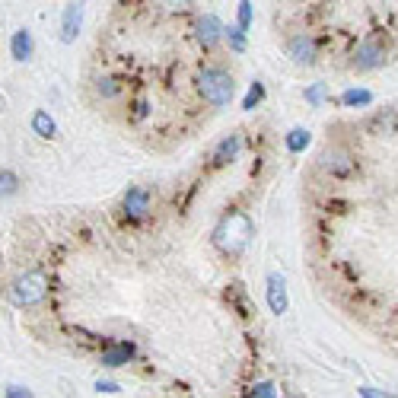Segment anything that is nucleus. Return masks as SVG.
Listing matches in <instances>:
<instances>
[{
	"mask_svg": "<svg viewBox=\"0 0 398 398\" xmlns=\"http://www.w3.org/2000/svg\"><path fill=\"white\" fill-rule=\"evenodd\" d=\"M252 217L243 214V210H230V214L220 217V223L214 226V245L223 252V255H239L245 245L252 243Z\"/></svg>",
	"mask_w": 398,
	"mask_h": 398,
	"instance_id": "nucleus-1",
	"label": "nucleus"
},
{
	"mask_svg": "<svg viewBox=\"0 0 398 398\" xmlns=\"http://www.w3.org/2000/svg\"><path fill=\"white\" fill-rule=\"evenodd\" d=\"M198 93H201L210 106H230L233 93H236V83H233V77L223 67H204V71L198 73Z\"/></svg>",
	"mask_w": 398,
	"mask_h": 398,
	"instance_id": "nucleus-2",
	"label": "nucleus"
},
{
	"mask_svg": "<svg viewBox=\"0 0 398 398\" xmlns=\"http://www.w3.org/2000/svg\"><path fill=\"white\" fill-rule=\"evenodd\" d=\"M48 287H51V280L45 271H26L10 284V300L16 306H36L48 297Z\"/></svg>",
	"mask_w": 398,
	"mask_h": 398,
	"instance_id": "nucleus-3",
	"label": "nucleus"
},
{
	"mask_svg": "<svg viewBox=\"0 0 398 398\" xmlns=\"http://www.w3.org/2000/svg\"><path fill=\"white\" fill-rule=\"evenodd\" d=\"M382 61H386V48H382L379 39H367L354 54L357 71H373V67H379Z\"/></svg>",
	"mask_w": 398,
	"mask_h": 398,
	"instance_id": "nucleus-4",
	"label": "nucleus"
},
{
	"mask_svg": "<svg viewBox=\"0 0 398 398\" xmlns=\"http://www.w3.org/2000/svg\"><path fill=\"white\" fill-rule=\"evenodd\" d=\"M287 306H290V297H287L284 274H271V277H267V310L274 315H284Z\"/></svg>",
	"mask_w": 398,
	"mask_h": 398,
	"instance_id": "nucleus-5",
	"label": "nucleus"
},
{
	"mask_svg": "<svg viewBox=\"0 0 398 398\" xmlns=\"http://www.w3.org/2000/svg\"><path fill=\"white\" fill-rule=\"evenodd\" d=\"M319 166L325 169V173H332V175H347L354 169V156L347 153V150L332 147V150H325V153L319 156Z\"/></svg>",
	"mask_w": 398,
	"mask_h": 398,
	"instance_id": "nucleus-6",
	"label": "nucleus"
},
{
	"mask_svg": "<svg viewBox=\"0 0 398 398\" xmlns=\"http://www.w3.org/2000/svg\"><path fill=\"white\" fill-rule=\"evenodd\" d=\"M125 217L128 220H143L150 214V191L147 188H128L125 195Z\"/></svg>",
	"mask_w": 398,
	"mask_h": 398,
	"instance_id": "nucleus-7",
	"label": "nucleus"
},
{
	"mask_svg": "<svg viewBox=\"0 0 398 398\" xmlns=\"http://www.w3.org/2000/svg\"><path fill=\"white\" fill-rule=\"evenodd\" d=\"M198 42H201L204 48H214L217 42H220V36H223V26H220V19L214 16V13H204L201 19H198Z\"/></svg>",
	"mask_w": 398,
	"mask_h": 398,
	"instance_id": "nucleus-8",
	"label": "nucleus"
},
{
	"mask_svg": "<svg viewBox=\"0 0 398 398\" xmlns=\"http://www.w3.org/2000/svg\"><path fill=\"white\" fill-rule=\"evenodd\" d=\"M287 54H290L297 64H312L315 61V39L312 36H293L287 42Z\"/></svg>",
	"mask_w": 398,
	"mask_h": 398,
	"instance_id": "nucleus-9",
	"label": "nucleus"
},
{
	"mask_svg": "<svg viewBox=\"0 0 398 398\" xmlns=\"http://www.w3.org/2000/svg\"><path fill=\"white\" fill-rule=\"evenodd\" d=\"M137 354V347L131 345V341H118V345H112V347H106L102 351V367H125L128 360Z\"/></svg>",
	"mask_w": 398,
	"mask_h": 398,
	"instance_id": "nucleus-10",
	"label": "nucleus"
},
{
	"mask_svg": "<svg viewBox=\"0 0 398 398\" xmlns=\"http://www.w3.org/2000/svg\"><path fill=\"white\" fill-rule=\"evenodd\" d=\"M80 23H83V4H67L64 26H61V39H64V42H73V39H77Z\"/></svg>",
	"mask_w": 398,
	"mask_h": 398,
	"instance_id": "nucleus-11",
	"label": "nucleus"
},
{
	"mask_svg": "<svg viewBox=\"0 0 398 398\" xmlns=\"http://www.w3.org/2000/svg\"><path fill=\"white\" fill-rule=\"evenodd\" d=\"M239 147H243V137H239V134H230V137H223V141L217 143L214 156H210V160H214V166H223V163L236 160Z\"/></svg>",
	"mask_w": 398,
	"mask_h": 398,
	"instance_id": "nucleus-12",
	"label": "nucleus"
},
{
	"mask_svg": "<svg viewBox=\"0 0 398 398\" xmlns=\"http://www.w3.org/2000/svg\"><path fill=\"white\" fill-rule=\"evenodd\" d=\"M10 51H13V58H16V61H29L32 58V32H26V29L13 32Z\"/></svg>",
	"mask_w": 398,
	"mask_h": 398,
	"instance_id": "nucleus-13",
	"label": "nucleus"
},
{
	"mask_svg": "<svg viewBox=\"0 0 398 398\" xmlns=\"http://www.w3.org/2000/svg\"><path fill=\"white\" fill-rule=\"evenodd\" d=\"M369 102H373L369 89H345L341 93V106H347V108H367Z\"/></svg>",
	"mask_w": 398,
	"mask_h": 398,
	"instance_id": "nucleus-14",
	"label": "nucleus"
},
{
	"mask_svg": "<svg viewBox=\"0 0 398 398\" xmlns=\"http://www.w3.org/2000/svg\"><path fill=\"white\" fill-rule=\"evenodd\" d=\"M32 131H36L39 137H54V131H58V125H54V118L48 112H36L32 115Z\"/></svg>",
	"mask_w": 398,
	"mask_h": 398,
	"instance_id": "nucleus-15",
	"label": "nucleus"
},
{
	"mask_svg": "<svg viewBox=\"0 0 398 398\" xmlns=\"http://www.w3.org/2000/svg\"><path fill=\"white\" fill-rule=\"evenodd\" d=\"M310 131H303V128H293L290 134H287V150H290V153H303L306 147H310Z\"/></svg>",
	"mask_w": 398,
	"mask_h": 398,
	"instance_id": "nucleus-16",
	"label": "nucleus"
},
{
	"mask_svg": "<svg viewBox=\"0 0 398 398\" xmlns=\"http://www.w3.org/2000/svg\"><path fill=\"white\" fill-rule=\"evenodd\" d=\"M16 188H19V178H16V173L4 169V173H0V198L16 195Z\"/></svg>",
	"mask_w": 398,
	"mask_h": 398,
	"instance_id": "nucleus-17",
	"label": "nucleus"
},
{
	"mask_svg": "<svg viewBox=\"0 0 398 398\" xmlns=\"http://www.w3.org/2000/svg\"><path fill=\"white\" fill-rule=\"evenodd\" d=\"M223 36H226V42H230L233 51H243V48H245V32L239 29V26H233V29H223Z\"/></svg>",
	"mask_w": 398,
	"mask_h": 398,
	"instance_id": "nucleus-18",
	"label": "nucleus"
},
{
	"mask_svg": "<svg viewBox=\"0 0 398 398\" xmlns=\"http://www.w3.org/2000/svg\"><path fill=\"white\" fill-rule=\"evenodd\" d=\"M262 99H265V86L262 83H252V89L245 93V99H243V108H255Z\"/></svg>",
	"mask_w": 398,
	"mask_h": 398,
	"instance_id": "nucleus-19",
	"label": "nucleus"
},
{
	"mask_svg": "<svg viewBox=\"0 0 398 398\" xmlns=\"http://www.w3.org/2000/svg\"><path fill=\"white\" fill-rule=\"evenodd\" d=\"M249 26H252V4H249V0H243V4H239V29H249Z\"/></svg>",
	"mask_w": 398,
	"mask_h": 398,
	"instance_id": "nucleus-20",
	"label": "nucleus"
},
{
	"mask_svg": "<svg viewBox=\"0 0 398 398\" xmlns=\"http://www.w3.org/2000/svg\"><path fill=\"white\" fill-rule=\"evenodd\" d=\"M322 99H325V86L322 83H312L310 89H306V102H310V106H319Z\"/></svg>",
	"mask_w": 398,
	"mask_h": 398,
	"instance_id": "nucleus-21",
	"label": "nucleus"
},
{
	"mask_svg": "<svg viewBox=\"0 0 398 398\" xmlns=\"http://www.w3.org/2000/svg\"><path fill=\"white\" fill-rule=\"evenodd\" d=\"M252 398H277V389H274V382H258Z\"/></svg>",
	"mask_w": 398,
	"mask_h": 398,
	"instance_id": "nucleus-22",
	"label": "nucleus"
},
{
	"mask_svg": "<svg viewBox=\"0 0 398 398\" xmlns=\"http://www.w3.org/2000/svg\"><path fill=\"white\" fill-rule=\"evenodd\" d=\"M357 392H360V398H398L392 392H379V389H373V386H360Z\"/></svg>",
	"mask_w": 398,
	"mask_h": 398,
	"instance_id": "nucleus-23",
	"label": "nucleus"
},
{
	"mask_svg": "<svg viewBox=\"0 0 398 398\" xmlns=\"http://www.w3.org/2000/svg\"><path fill=\"white\" fill-rule=\"evenodd\" d=\"M96 392L115 395V392H121V386H118V382H112V379H99V382H96Z\"/></svg>",
	"mask_w": 398,
	"mask_h": 398,
	"instance_id": "nucleus-24",
	"label": "nucleus"
},
{
	"mask_svg": "<svg viewBox=\"0 0 398 398\" xmlns=\"http://www.w3.org/2000/svg\"><path fill=\"white\" fill-rule=\"evenodd\" d=\"M99 93L106 96V99H112V96L118 93V86H115V80H112V77H106V80H99Z\"/></svg>",
	"mask_w": 398,
	"mask_h": 398,
	"instance_id": "nucleus-25",
	"label": "nucleus"
},
{
	"mask_svg": "<svg viewBox=\"0 0 398 398\" xmlns=\"http://www.w3.org/2000/svg\"><path fill=\"white\" fill-rule=\"evenodd\" d=\"M4 398H32V392H29V389H23V386H10Z\"/></svg>",
	"mask_w": 398,
	"mask_h": 398,
	"instance_id": "nucleus-26",
	"label": "nucleus"
}]
</instances>
